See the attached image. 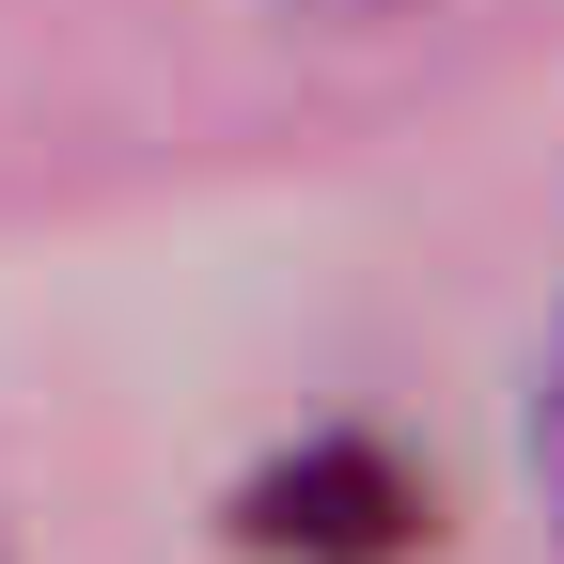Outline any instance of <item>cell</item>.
<instances>
[{
    "label": "cell",
    "instance_id": "7a4b0ae2",
    "mask_svg": "<svg viewBox=\"0 0 564 564\" xmlns=\"http://www.w3.org/2000/svg\"><path fill=\"white\" fill-rule=\"evenodd\" d=\"M0 564H17V549H0Z\"/></svg>",
    "mask_w": 564,
    "mask_h": 564
},
{
    "label": "cell",
    "instance_id": "6da1fadb",
    "mask_svg": "<svg viewBox=\"0 0 564 564\" xmlns=\"http://www.w3.org/2000/svg\"><path fill=\"white\" fill-rule=\"evenodd\" d=\"M533 486H549V518H564V329H549V361H533Z\"/></svg>",
    "mask_w": 564,
    "mask_h": 564
}]
</instances>
